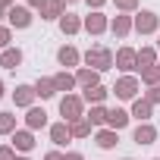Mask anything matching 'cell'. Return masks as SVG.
Masks as SVG:
<instances>
[{"label":"cell","mask_w":160,"mask_h":160,"mask_svg":"<svg viewBox=\"0 0 160 160\" xmlns=\"http://www.w3.org/2000/svg\"><path fill=\"white\" fill-rule=\"evenodd\" d=\"M82 60H85V66H88V69H94V72H107V69H113V53H110L104 44L88 47V50L82 53Z\"/></svg>","instance_id":"1"},{"label":"cell","mask_w":160,"mask_h":160,"mask_svg":"<svg viewBox=\"0 0 160 160\" xmlns=\"http://www.w3.org/2000/svg\"><path fill=\"white\" fill-rule=\"evenodd\" d=\"M60 116H63V122L82 119V116H85V101L78 98V94H66V98H60Z\"/></svg>","instance_id":"2"},{"label":"cell","mask_w":160,"mask_h":160,"mask_svg":"<svg viewBox=\"0 0 160 160\" xmlns=\"http://www.w3.org/2000/svg\"><path fill=\"white\" fill-rule=\"evenodd\" d=\"M138 88H141V82H138V78L135 75H122V78H116V85L110 88L119 101H135L138 98Z\"/></svg>","instance_id":"3"},{"label":"cell","mask_w":160,"mask_h":160,"mask_svg":"<svg viewBox=\"0 0 160 160\" xmlns=\"http://www.w3.org/2000/svg\"><path fill=\"white\" fill-rule=\"evenodd\" d=\"M132 19H135V32H138V35H154V32L160 28V16H157L154 10H141V13H135Z\"/></svg>","instance_id":"4"},{"label":"cell","mask_w":160,"mask_h":160,"mask_svg":"<svg viewBox=\"0 0 160 160\" xmlns=\"http://www.w3.org/2000/svg\"><path fill=\"white\" fill-rule=\"evenodd\" d=\"M82 22H85V32H88V35H94V38H98V35H104V32L110 28V19H107L101 10H91Z\"/></svg>","instance_id":"5"},{"label":"cell","mask_w":160,"mask_h":160,"mask_svg":"<svg viewBox=\"0 0 160 160\" xmlns=\"http://www.w3.org/2000/svg\"><path fill=\"white\" fill-rule=\"evenodd\" d=\"M7 19H10V28H28L35 16H32V7H10Z\"/></svg>","instance_id":"6"},{"label":"cell","mask_w":160,"mask_h":160,"mask_svg":"<svg viewBox=\"0 0 160 160\" xmlns=\"http://www.w3.org/2000/svg\"><path fill=\"white\" fill-rule=\"evenodd\" d=\"M113 63H116V69H122V72H135V69H138V50L119 47L116 57H113Z\"/></svg>","instance_id":"7"},{"label":"cell","mask_w":160,"mask_h":160,"mask_svg":"<svg viewBox=\"0 0 160 160\" xmlns=\"http://www.w3.org/2000/svg\"><path fill=\"white\" fill-rule=\"evenodd\" d=\"M35 98H38L35 85H16V91H13V104L19 110H32L35 107Z\"/></svg>","instance_id":"8"},{"label":"cell","mask_w":160,"mask_h":160,"mask_svg":"<svg viewBox=\"0 0 160 160\" xmlns=\"http://www.w3.org/2000/svg\"><path fill=\"white\" fill-rule=\"evenodd\" d=\"M10 144L16 148V154H28V151H35V132L32 129H16Z\"/></svg>","instance_id":"9"},{"label":"cell","mask_w":160,"mask_h":160,"mask_svg":"<svg viewBox=\"0 0 160 160\" xmlns=\"http://www.w3.org/2000/svg\"><path fill=\"white\" fill-rule=\"evenodd\" d=\"M135 28V19L129 16V13H119V16H113L110 19V32L116 35V38H129V32Z\"/></svg>","instance_id":"10"},{"label":"cell","mask_w":160,"mask_h":160,"mask_svg":"<svg viewBox=\"0 0 160 160\" xmlns=\"http://www.w3.org/2000/svg\"><path fill=\"white\" fill-rule=\"evenodd\" d=\"M57 63H60L63 69H69V66H78V63H82V53H78L72 44H63V47L57 50Z\"/></svg>","instance_id":"11"},{"label":"cell","mask_w":160,"mask_h":160,"mask_svg":"<svg viewBox=\"0 0 160 160\" xmlns=\"http://www.w3.org/2000/svg\"><path fill=\"white\" fill-rule=\"evenodd\" d=\"M44 126H47V110H44V107H32V110H25V129L38 132V129H44Z\"/></svg>","instance_id":"12"},{"label":"cell","mask_w":160,"mask_h":160,"mask_svg":"<svg viewBox=\"0 0 160 160\" xmlns=\"http://www.w3.org/2000/svg\"><path fill=\"white\" fill-rule=\"evenodd\" d=\"M132 141H135V144H154V141H157V129H154L151 122H138L135 132H132Z\"/></svg>","instance_id":"13"},{"label":"cell","mask_w":160,"mask_h":160,"mask_svg":"<svg viewBox=\"0 0 160 160\" xmlns=\"http://www.w3.org/2000/svg\"><path fill=\"white\" fill-rule=\"evenodd\" d=\"M151 113H154V104H151V101H144V98H135V101H132V119L151 122Z\"/></svg>","instance_id":"14"},{"label":"cell","mask_w":160,"mask_h":160,"mask_svg":"<svg viewBox=\"0 0 160 160\" xmlns=\"http://www.w3.org/2000/svg\"><path fill=\"white\" fill-rule=\"evenodd\" d=\"M75 82L82 85V88H94V85H101V72H94L88 66H78L75 69Z\"/></svg>","instance_id":"15"},{"label":"cell","mask_w":160,"mask_h":160,"mask_svg":"<svg viewBox=\"0 0 160 160\" xmlns=\"http://www.w3.org/2000/svg\"><path fill=\"white\" fill-rule=\"evenodd\" d=\"M82 28H85V22L78 19L75 13H63V16H60V32H63V35H78Z\"/></svg>","instance_id":"16"},{"label":"cell","mask_w":160,"mask_h":160,"mask_svg":"<svg viewBox=\"0 0 160 160\" xmlns=\"http://www.w3.org/2000/svg\"><path fill=\"white\" fill-rule=\"evenodd\" d=\"M129 119H132V113H126V110H119V107H113V110L107 113V129H113V132H119V129H126V126H129Z\"/></svg>","instance_id":"17"},{"label":"cell","mask_w":160,"mask_h":160,"mask_svg":"<svg viewBox=\"0 0 160 160\" xmlns=\"http://www.w3.org/2000/svg\"><path fill=\"white\" fill-rule=\"evenodd\" d=\"M94 144H98L101 151H110V148H116V144H119V132H113V129H98Z\"/></svg>","instance_id":"18"},{"label":"cell","mask_w":160,"mask_h":160,"mask_svg":"<svg viewBox=\"0 0 160 160\" xmlns=\"http://www.w3.org/2000/svg\"><path fill=\"white\" fill-rule=\"evenodd\" d=\"M0 66L3 69H19L22 66V50L19 47H7L3 53H0Z\"/></svg>","instance_id":"19"},{"label":"cell","mask_w":160,"mask_h":160,"mask_svg":"<svg viewBox=\"0 0 160 160\" xmlns=\"http://www.w3.org/2000/svg\"><path fill=\"white\" fill-rule=\"evenodd\" d=\"M69 138H72V132H69V122H53V126H50V141H53L57 148H63Z\"/></svg>","instance_id":"20"},{"label":"cell","mask_w":160,"mask_h":160,"mask_svg":"<svg viewBox=\"0 0 160 160\" xmlns=\"http://www.w3.org/2000/svg\"><path fill=\"white\" fill-rule=\"evenodd\" d=\"M53 85H57V91H66V94H69L78 82H75V75H72L69 69H60V72L53 75Z\"/></svg>","instance_id":"21"},{"label":"cell","mask_w":160,"mask_h":160,"mask_svg":"<svg viewBox=\"0 0 160 160\" xmlns=\"http://www.w3.org/2000/svg\"><path fill=\"white\" fill-rule=\"evenodd\" d=\"M107 94H110V91H107L104 85H94V88H85L82 101H88L91 107H98V104H104V101H107Z\"/></svg>","instance_id":"22"},{"label":"cell","mask_w":160,"mask_h":160,"mask_svg":"<svg viewBox=\"0 0 160 160\" xmlns=\"http://www.w3.org/2000/svg\"><path fill=\"white\" fill-rule=\"evenodd\" d=\"M69 132H72V138H88V135H91V122H88V116L72 119V122H69Z\"/></svg>","instance_id":"23"},{"label":"cell","mask_w":160,"mask_h":160,"mask_svg":"<svg viewBox=\"0 0 160 160\" xmlns=\"http://www.w3.org/2000/svg\"><path fill=\"white\" fill-rule=\"evenodd\" d=\"M35 91H38L41 101H50V98L57 94V85H53V78H38V82H35Z\"/></svg>","instance_id":"24"},{"label":"cell","mask_w":160,"mask_h":160,"mask_svg":"<svg viewBox=\"0 0 160 160\" xmlns=\"http://www.w3.org/2000/svg\"><path fill=\"white\" fill-rule=\"evenodd\" d=\"M107 107L104 104H98V107H91V113H88V122L91 126H98V129H107Z\"/></svg>","instance_id":"25"},{"label":"cell","mask_w":160,"mask_h":160,"mask_svg":"<svg viewBox=\"0 0 160 160\" xmlns=\"http://www.w3.org/2000/svg\"><path fill=\"white\" fill-rule=\"evenodd\" d=\"M38 13H41V19H57V22H60V16L66 13V7L60 3V0H50V3H47L44 10H38Z\"/></svg>","instance_id":"26"},{"label":"cell","mask_w":160,"mask_h":160,"mask_svg":"<svg viewBox=\"0 0 160 160\" xmlns=\"http://www.w3.org/2000/svg\"><path fill=\"white\" fill-rule=\"evenodd\" d=\"M148 66H157V50L154 47H141L138 50V72L148 69Z\"/></svg>","instance_id":"27"},{"label":"cell","mask_w":160,"mask_h":160,"mask_svg":"<svg viewBox=\"0 0 160 160\" xmlns=\"http://www.w3.org/2000/svg\"><path fill=\"white\" fill-rule=\"evenodd\" d=\"M141 82H144L148 88L160 85V66H148V69H141Z\"/></svg>","instance_id":"28"},{"label":"cell","mask_w":160,"mask_h":160,"mask_svg":"<svg viewBox=\"0 0 160 160\" xmlns=\"http://www.w3.org/2000/svg\"><path fill=\"white\" fill-rule=\"evenodd\" d=\"M16 132V116L13 113H0V135H13Z\"/></svg>","instance_id":"29"},{"label":"cell","mask_w":160,"mask_h":160,"mask_svg":"<svg viewBox=\"0 0 160 160\" xmlns=\"http://www.w3.org/2000/svg\"><path fill=\"white\" fill-rule=\"evenodd\" d=\"M0 47H13V28L10 25H0Z\"/></svg>","instance_id":"30"},{"label":"cell","mask_w":160,"mask_h":160,"mask_svg":"<svg viewBox=\"0 0 160 160\" xmlns=\"http://www.w3.org/2000/svg\"><path fill=\"white\" fill-rule=\"evenodd\" d=\"M113 3H116L119 13H135L138 10V0H113Z\"/></svg>","instance_id":"31"},{"label":"cell","mask_w":160,"mask_h":160,"mask_svg":"<svg viewBox=\"0 0 160 160\" xmlns=\"http://www.w3.org/2000/svg\"><path fill=\"white\" fill-rule=\"evenodd\" d=\"M0 160H16V148L13 144H0Z\"/></svg>","instance_id":"32"},{"label":"cell","mask_w":160,"mask_h":160,"mask_svg":"<svg viewBox=\"0 0 160 160\" xmlns=\"http://www.w3.org/2000/svg\"><path fill=\"white\" fill-rule=\"evenodd\" d=\"M144 101H151V104H160V85L148 88V91H144Z\"/></svg>","instance_id":"33"},{"label":"cell","mask_w":160,"mask_h":160,"mask_svg":"<svg viewBox=\"0 0 160 160\" xmlns=\"http://www.w3.org/2000/svg\"><path fill=\"white\" fill-rule=\"evenodd\" d=\"M44 160H66V154H60V151H47Z\"/></svg>","instance_id":"34"},{"label":"cell","mask_w":160,"mask_h":160,"mask_svg":"<svg viewBox=\"0 0 160 160\" xmlns=\"http://www.w3.org/2000/svg\"><path fill=\"white\" fill-rule=\"evenodd\" d=\"M47 3H50V0H28V7H32V10H44Z\"/></svg>","instance_id":"35"},{"label":"cell","mask_w":160,"mask_h":160,"mask_svg":"<svg viewBox=\"0 0 160 160\" xmlns=\"http://www.w3.org/2000/svg\"><path fill=\"white\" fill-rule=\"evenodd\" d=\"M85 3H88V7H91V10H101V7H104V3H107V0H85Z\"/></svg>","instance_id":"36"},{"label":"cell","mask_w":160,"mask_h":160,"mask_svg":"<svg viewBox=\"0 0 160 160\" xmlns=\"http://www.w3.org/2000/svg\"><path fill=\"white\" fill-rule=\"evenodd\" d=\"M66 160H85V157L78 154V151H69V154H66Z\"/></svg>","instance_id":"37"},{"label":"cell","mask_w":160,"mask_h":160,"mask_svg":"<svg viewBox=\"0 0 160 160\" xmlns=\"http://www.w3.org/2000/svg\"><path fill=\"white\" fill-rule=\"evenodd\" d=\"M13 3H16V0H0V7H3V10H10Z\"/></svg>","instance_id":"38"},{"label":"cell","mask_w":160,"mask_h":160,"mask_svg":"<svg viewBox=\"0 0 160 160\" xmlns=\"http://www.w3.org/2000/svg\"><path fill=\"white\" fill-rule=\"evenodd\" d=\"M3 16H7V10H3V7H0V19H3Z\"/></svg>","instance_id":"39"},{"label":"cell","mask_w":160,"mask_h":160,"mask_svg":"<svg viewBox=\"0 0 160 160\" xmlns=\"http://www.w3.org/2000/svg\"><path fill=\"white\" fill-rule=\"evenodd\" d=\"M0 98H3V82H0Z\"/></svg>","instance_id":"40"},{"label":"cell","mask_w":160,"mask_h":160,"mask_svg":"<svg viewBox=\"0 0 160 160\" xmlns=\"http://www.w3.org/2000/svg\"><path fill=\"white\" fill-rule=\"evenodd\" d=\"M60 3H63V7H66V3H69V0H60Z\"/></svg>","instance_id":"41"},{"label":"cell","mask_w":160,"mask_h":160,"mask_svg":"<svg viewBox=\"0 0 160 160\" xmlns=\"http://www.w3.org/2000/svg\"><path fill=\"white\" fill-rule=\"evenodd\" d=\"M16 160H28V157H16Z\"/></svg>","instance_id":"42"},{"label":"cell","mask_w":160,"mask_h":160,"mask_svg":"<svg viewBox=\"0 0 160 160\" xmlns=\"http://www.w3.org/2000/svg\"><path fill=\"white\" fill-rule=\"evenodd\" d=\"M157 47H160V38H157Z\"/></svg>","instance_id":"43"},{"label":"cell","mask_w":160,"mask_h":160,"mask_svg":"<svg viewBox=\"0 0 160 160\" xmlns=\"http://www.w3.org/2000/svg\"><path fill=\"white\" fill-rule=\"evenodd\" d=\"M69 3H75V0H69Z\"/></svg>","instance_id":"44"},{"label":"cell","mask_w":160,"mask_h":160,"mask_svg":"<svg viewBox=\"0 0 160 160\" xmlns=\"http://www.w3.org/2000/svg\"><path fill=\"white\" fill-rule=\"evenodd\" d=\"M157 66H160V60H157Z\"/></svg>","instance_id":"45"},{"label":"cell","mask_w":160,"mask_h":160,"mask_svg":"<svg viewBox=\"0 0 160 160\" xmlns=\"http://www.w3.org/2000/svg\"><path fill=\"white\" fill-rule=\"evenodd\" d=\"M126 160H132V157H126Z\"/></svg>","instance_id":"46"},{"label":"cell","mask_w":160,"mask_h":160,"mask_svg":"<svg viewBox=\"0 0 160 160\" xmlns=\"http://www.w3.org/2000/svg\"><path fill=\"white\" fill-rule=\"evenodd\" d=\"M154 160H160V157H154Z\"/></svg>","instance_id":"47"}]
</instances>
